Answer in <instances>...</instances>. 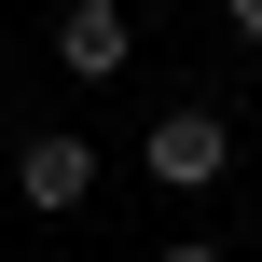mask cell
Segmentation results:
<instances>
[{"label": "cell", "instance_id": "1", "mask_svg": "<svg viewBox=\"0 0 262 262\" xmlns=\"http://www.w3.org/2000/svg\"><path fill=\"white\" fill-rule=\"evenodd\" d=\"M138 166H152L166 193H221V180H235V124H221L207 97H180V111H152V138H138Z\"/></svg>", "mask_w": 262, "mask_h": 262}, {"label": "cell", "instance_id": "2", "mask_svg": "<svg viewBox=\"0 0 262 262\" xmlns=\"http://www.w3.org/2000/svg\"><path fill=\"white\" fill-rule=\"evenodd\" d=\"M14 207H28V221L97 207V138H83V124H28V138H14Z\"/></svg>", "mask_w": 262, "mask_h": 262}, {"label": "cell", "instance_id": "3", "mask_svg": "<svg viewBox=\"0 0 262 262\" xmlns=\"http://www.w3.org/2000/svg\"><path fill=\"white\" fill-rule=\"evenodd\" d=\"M41 55H55L69 83H124V55H138V14H124V0H69V14L41 28Z\"/></svg>", "mask_w": 262, "mask_h": 262}, {"label": "cell", "instance_id": "4", "mask_svg": "<svg viewBox=\"0 0 262 262\" xmlns=\"http://www.w3.org/2000/svg\"><path fill=\"white\" fill-rule=\"evenodd\" d=\"M152 262H235V249H207V235H166V249H152Z\"/></svg>", "mask_w": 262, "mask_h": 262}, {"label": "cell", "instance_id": "5", "mask_svg": "<svg viewBox=\"0 0 262 262\" xmlns=\"http://www.w3.org/2000/svg\"><path fill=\"white\" fill-rule=\"evenodd\" d=\"M221 28H235V41H262V0H221Z\"/></svg>", "mask_w": 262, "mask_h": 262}]
</instances>
